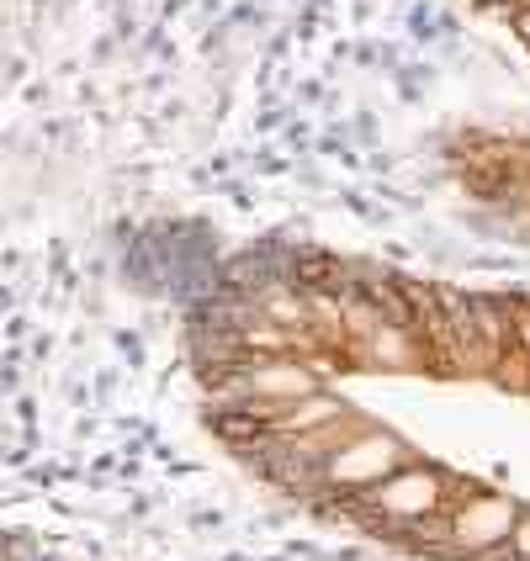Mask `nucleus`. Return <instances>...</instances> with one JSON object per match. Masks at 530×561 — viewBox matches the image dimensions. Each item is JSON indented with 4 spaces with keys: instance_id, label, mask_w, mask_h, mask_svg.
<instances>
[{
    "instance_id": "obj_4",
    "label": "nucleus",
    "mask_w": 530,
    "mask_h": 561,
    "mask_svg": "<svg viewBox=\"0 0 530 561\" xmlns=\"http://www.w3.org/2000/svg\"><path fill=\"white\" fill-rule=\"evenodd\" d=\"M228 392L239 398V403H303L318 392V376L303 366V360H234L228 366Z\"/></svg>"
},
{
    "instance_id": "obj_1",
    "label": "nucleus",
    "mask_w": 530,
    "mask_h": 561,
    "mask_svg": "<svg viewBox=\"0 0 530 561\" xmlns=\"http://www.w3.org/2000/svg\"><path fill=\"white\" fill-rule=\"evenodd\" d=\"M398 467H408L404 439L398 435H382V430H350V435L335 439V450L324 456L318 482L367 493V488H376V482H387Z\"/></svg>"
},
{
    "instance_id": "obj_3",
    "label": "nucleus",
    "mask_w": 530,
    "mask_h": 561,
    "mask_svg": "<svg viewBox=\"0 0 530 561\" xmlns=\"http://www.w3.org/2000/svg\"><path fill=\"white\" fill-rule=\"evenodd\" d=\"M515 519H520V503L509 493H467L446 508V540L467 557H488V551L509 546Z\"/></svg>"
},
{
    "instance_id": "obj_7",
    "label": "nucleus",
    "mask_w": 530,
    "mask_h": 561,
    "mask_svg": "<svg viewBox=\"0 0 530 561\" xmlns=\"http://www.w3.org/2000/svg\"><path fill=\"white\" fill-rule=\"evenodd\" d=\"M509 557L530 561V508H520V519H515V530H509Z\"/></svg>"
},
{
    "instance_id": "obj_8",
    "label": "nucleus",
    "mask_w": 530,
    "mask_h": 561,
    "mask_svg": "<svg viewBox=\"0 0 530 561\" xmlns=\"http://www.w3.org/2000/svg\"><path fill=\"white\" fill-rule=\"evenodd\" d=\"M515 32H520V37H530V5H526V11H515Z\"/></svg>"
},
{
    "instance_id": "obj_9",
    "label": "nucleus",
    "mask_w": 530,
    "mask_h": 561,
    "mask_svg": "<svg viewBox=\"0 0 530 561\" xmlns=\"http://www.w3.org/2000/svg\"><path fill=\"white\" fill-rule=\"evenodd\" d=\"M494 5H509V11H515V5H520V0H494Z\"/></svg>"
},
{
    "instance_id": "obj_2",
    "label": "nucleus",
    "mask_w": 530,
    "mask_h": 561,
    "mask_svg": "<svg viewBox=\"0 0 530 561\" xmlns=\"http://www.w3.org/2000/svg\"><path fill=\"white\" fill-rule=\"evenodd\" d=\"M456 503L451 482L436 467H398L387 482L367 488V508L382 519H398V525H419V519H436Z\"/></svg>"
},
{
    "instance_id": "obj_5",
    "label": "nucleus",
    "mask_w": 530,
    "mask_h": 561,
    "mask_svg": "<svg viewBox=\"0 0 530 561\" xmlns=\"http://www.w3.org/2000/svg\"><path fill=\"white\" fill-rule=\"evenodd\" d=\"M367 350H372V360H382V366H414L419 360V344L408 334V323H393V318L367 334Z\"/></svg>"
},
{
    "instance_id": "obj_6",
    "label": "nucleus",
    "mask_w": 530,
    "mask_h": 561,
    "mask_svg": "<svg viewBox=\"0 0 530 561\" xmlns=\"http://www.w3.org/2000/svg\"><path fill=\"white\" fill-rule=\"evenodd\" d=\"M260 312H266V318H271V323H281V329H308V302H303V297H292V291H266V297H260Z\"/></svg>"
}]
</instances>
